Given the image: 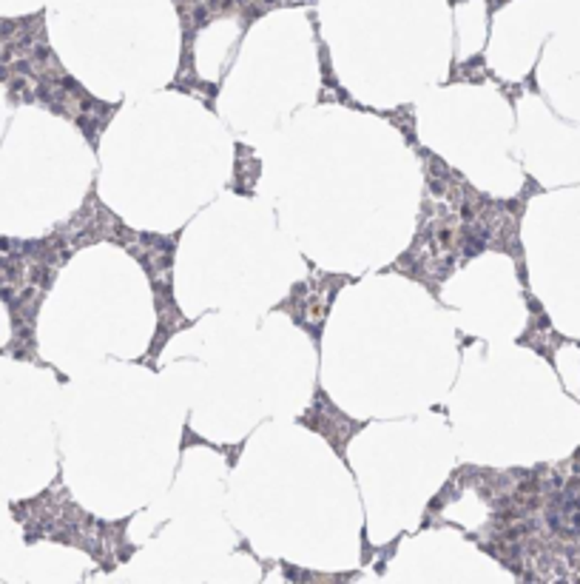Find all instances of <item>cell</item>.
Returning <instances> with one entry per match:
<instances>
[{
    "mask_svg": "<svg viewBox=\"0 0 580 584\" xmlns=\"http://www.w3.org/2000/svg\"><path fill=\"white\" fill-rule=\"evenodd\" d=\"M350 282V277H335V274H316V277H308L304 282H299L290 297L279 305V308H290V316L296 323L308 331L313 339H319L322 334V325L330 314V305L339 294V288Z\"/></svg>",
    "mask_w": 580,
    "mask_h": 584,
    "instance_id": "1",
    "label": "cell"
},
{
    "mask_svg": "<svg viewBox=\"0 0 580 584\" xmlns=\"http://www.w3.org/2000/svg\"><path fill=\"white\" fill-rule=\"evenodd\" d=\"M301 422H304V425H310V430L322 433L324 439L335 448V453H339L342 459H345L347 439L361 430V425H358V422H353V419H347V416H345L335 405H330V402H327V396H324L322 391H319V405H313L310 411L301 416Z\"/></svg>",
    "mask_w": 580,
    "mask_h": 584,
    "instance_id": "2",
    "label": "cell"
}]
</instances>
